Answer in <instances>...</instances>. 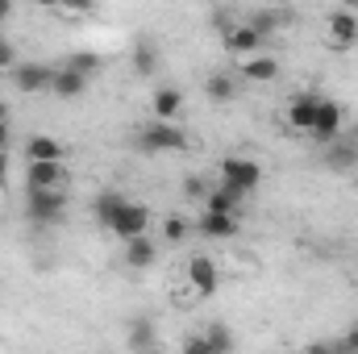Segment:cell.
Returning <instances> with one entry per match:
<instances>
[{
  "label": "cell",
  "mask_w": 358,
  "mask_h": 354,
  "mask_svg": "<svg viewBox=\"0 0 358 354\" xmlns=\"http://www.w3.org/2000/svg\"><path fill=\"white\" fill-rule=\"evenodd\" d=\"M183 283L196 292V300H204V296H213L217 288H221V267L213 255H192L187 263H183Z\"/></svg>",
  "instance_id": "cell-6"
},
{
  "label": "cell",
  "mask_w": 358,
  "mask_h": 354,
  "mask_svg": "<svg viewBox=\"0 0 358 354\" xmlns=\"http://www.w3.org/2000/svg\"><path fill=\"white\" fill-rule=\"evenodd\" d=\"M204 92H208V100H213V104H229V100L238 96V76L213 71V76L204 80Z\"/></svg>",
  "instance_id": "cell-19"
},
{
  "label": "cell",
  "mask_w": 358,
  "mask_h": 354,
  "mask_svg": "<svg viewBox=\"0 0 358 354\" xmlns=\"http://www.w3.org/2000/svg\"><path fill=\"white\" fill-rule=\"evenodd\" d=\"M183 113V88H159L150 96V117L159 121H179Z\"/></svg>",
  "instance_id": "cell-17"
},
{
  "label": "cell",
  "mask_w": 358,
  "mask_h": 354,
  "mask_svg": "<svg viewBox=\"0 0 358 354\" xmlns=\"http://www.w3.org/2000/svg\"><path fill=\"white\" fill-rule=\"evenodd\" d=\"M8 146V121H0V150Z\"/></svg>",
  "instance_id": "cell-33"
},
{
  "label": "cell",
  "mask_w": 358,
  "mask_h": 354,
  "mask_svg": "<svg viewBox=\"0 0 358 354\" xmlns=\"http://www.w3.org/2000/svg\"><path fill=\"white\" fill-rule=\"evenodd\" d=\"M317 96H321V92H296V96L287 100L283 125H287L292 134H304V138H308V129H313V113H317Z\"/></svg>",
  "instance_id": "cell-12"
},
{
  "label": "cell",
  "mask_w": 358,
  "mask_h": 354,
  "mask_svg": "<svg viewBox=\"0 0 358 354\" xmlns=\"http://www.w3.org/2000/svg\"><path fill=\"white\" fill-rule=\"evenodd\" d=\"M217 183H221V187H234V192H242V196H250V192L263 183V167H259L255 159H246V155H225V159L217 163Z\"/></svg>",
  "instance_id": "cell-4"
},
{
  "label": "cell",
  "mask_w": 358,
  "mask_h": 354,
  "mask_svg": "<svg viewBox=\"0 0 358 354\" xmlns=\"http://www.w3.org/2000/svg\"><path fill=\"white\" fill-rule=\"evenodd\" d=\"M242 200H246L242 192H234V187H221V183H217V187H208L204 208H208V213H242Z\"/></svg>",
  "instance_id": "cell-18"
},
{
  "label": "cell",
  "mask_w": 358,
  "mask_h": 354,
  "mask_svg": "<svg viewBox=\"0 0 358 354\" xmlns=\"http://www.w3.org/2000/svg\"><path fill=\"white\" fill-rule=\"evenodd\" d=\"M13 8H17L13 0H0V21H13Z\"/></svg>",
  "instance_id": "cell-32"
},
{
  "label": "cell",
  "mask_w": 358,
  "mask_h": 354,
  "mask_svg": "<svg viewBox=\"0 0 358 354\" xmlns=\"http://www.w3.org/2000/svg\"><path fill=\"white\" fill-rule=\"evenodd\" d=\"M204 342H208V351L213 354H229L234 351V334H229L225 325H208V330H204Z\"/></svg>",
  "instance_id": "cell-24"
},
{
  "label": "cell",
  "mask_w": 358,
  "mask_h": 354,
  "mask_svg": "<svg viewBox=\"0 0 358 354\" xmlns=\"http://www.w3.org/2000/svg\"><path fill=\"white\" fill-rule=\"evenodd\" d=\"M67 63H71V67H76V71H84V76H96V71H100V67H104V59H100V55H96V50H76V55H71V59H67Z\"/></svg>",
  "instance_id": "cell-26"
},
{
  "label": "cell",
  "mask_w": 358,
  "mask_h": 354,
  "mask_svg": "<svg viewBox=\"0 0 358 354\" xmlns=\"http://www.w3.org/2000/svg\"><path fill=\"white\" fill-rule=\"evenodd\" d=\"M21 155H25V163H34V159H67V146L59 138H50V134H29Z\"/></svg>",
  "instance_id": "cell-16"
},
{
  "label": "cell",
  "mask_w": 358,
  "mask_h": 354,
  "mask_svg": "<svg viewBox=\"0 0 358 354\" xmlns=\"http://www.w3.org/2000/svg\"><path fill=\"white\" fill-rule=\"evenodd\" d=\"M59 8H63L67 17H88L92 8H96V0H63Z\"/></svg>",
  "instance_id": "cell-27"
},
{
  "label": "cell",
  "mask_w": 358,
  "mask_h": 354,
  "mask_svg": "<svg viewBox=\"0 0 358 354\" xmlns=\"http://www.w3.org/2000/svg\"><path fill=\"white\" fill-rule=\"evenodd\" d=\"M8 80L21 96H38V92H50L55 84V67L50 63H13L8 67Z\"/></svg>",
  "instance_id": "cell-8"
},
{
  "label": "cell",
  "mask_w": 358,
  "mask_h": 354,
  "mask_svg": "<svg viewBox=\"0 0 358 354\" xmlns=\"http://www.w3.org/2000/svg\"><path fill=\"white\" fill-rule=\"evenodd\" d=\"M358 163V146H350V142H329V167H338V171H346V167H355Z\"/></svg>",
  "instance_id": "cell-23"
},
{
  "label": "cell",
  "mask_w": 358,
  "mask_h": 354,
  "mask_svg": "<svg viewBox=\"0 0 358 354\" xmlns=\"http://www.w3.org/2000/svg\"><path fill=\"white\" fill-rule=\"evenodd\" d=\"M334 351H350V354H358V330H350L342 342H334Z\"/></svg>",
  "instance_id": "cell-31"
},
{
  "label": "cell",
  "mask_w": 358,
  "mask_h": 354,
  "mask_svg": "<svg viewBox=\"0 0 358 354\" xmlns=\"http://www.w3.org/2000/svg\"><path fill=\"white\" fill-rule=\"evenodd\" d=\"M25 217L34 225H59L67 217V187H25Z\"/></svg>",
  "instance_id": "cell-3"
},
{
  "label": "cell",
  "mask_w": 358,
  "mask_h": 354,
  "mask_svg": "<svg viewBox=\"0 0 358 354\" xmlns=\"http://www.w3.org/2000/svg\"><path fill=\"white\" fill-rule=\"evenodd\" d=\"M192 229H196V225H192L183 213H167V217H163V238H167L171 246H179V242H183Z\"/></svg>",
  "instance_id": "cell-21"
},
{
  "label": "cell",
  "mask_w": 358,
  "mask_h": 354,
  "mask_svg": "<svg viewBox=\"0 0 358 354\" xmlns=\"http://www.w3.org/2000/svg\"><path fill=\"white\" fill-rule=\"evenodd\" d=\"M92 213H96V221L113 234V238H134V234H150V221H155V213L146 208V204H138V200H129L125 192H117V187H104L96 200H92Z\"/></svg>",
  "instance_id": "cell-1"
},
{
  "label": "cell",
  "mask_w": 358,
  "mask_h": 354,
  "mask_svg": "<svg viewBox=\"0 0 358 354\" xmlns=\"http://www.w3.org/2000/svg\"><path fill=\"white\" fill-rule=\"evenodd\" d=\"M92 76H84V71H76L71 63H63V67H55V84H50V92L59 96V100H80L84 92H88Z\"/></svg>",
  "instance_id": "cell-15"
},
{
  "label": "cell",
  "mask_w": 358,
  "mask_h": 354,
  "mask_svg": "<svg viewBox=\"0 0 358 354\" xmlns=\"http://www.w3.org/2000/svg\"><path fill=\"white\" fill-rule=\"evenodd\" d=\"M155 67H159L155 46H150V42H138V46H134V71H138V76H155Z\"/></svg>",
  "instance_id": "cell-25"
},
{
  "label": "cell",
  "mask_w": 358,
  "mask_h": 354,
  "mask_svg": "<svg viewBox=\"0 0 358 354\" xmlns=\"http://www.w3.org/2000/svg\"><path fill=\"white\" fill-rule=\"evenodd\" d=\"M134 146L142 150V155H183V150H192V138L183 134V125L176 121H146L138 134H134Z\"/></svg>",
  "instance_id": "cell-2"
},
{
  "label": "cell",
  "mask_w": 358,
  "mask_h": 354,
  "mask_svg": "<svg viewBox=\"0 0 358 354\" xmlns=\"http://www.w3.org/2000/svg\"><path fill=\"white\" fill-rule=\"evenodd\" d=\"M4 176H8V155L0 150V183H4Z\"/></svg>",
  "instance_id": "cell-34"
},
{
  "label": "cell",
  "mask_w": 358,
  "mask_h": 354,
  "mask_svg": "<svg viewBox=\"0 0 358 354\" xmlns=\"http://www.w3.org/2000/svg\"><path fill=\"white\" fill-rule=\"evenodd\" d=\"M196 229L204 238H213V242H229V238L242 234V221H238V213H208L204 208V217L196 221Z\"/></svg>",
  "instance_id": "cell-13"
},
{
  "label": "cell",
  "mask_w": 358,
  "mask_h": 354,
  "mask_svg": "<svg viewBox=\"0 0 358 354\" xmlns=\"http://www.w3.org/2000/svg\"><path fill=\"white\" fill-rule=\"evenodd\" d=\"M71 171L67 159H34L25 163V187H67Z\"/></svg>",
  "instance_id": "cell-9"
},
{
  "label": "cell",
  "mask_w": 358,
  "mask_h": 354,
  "mask_svg": "<svg viewBox=\"0 0 358 354\" xmlns=\"http://www.w3.org/2000/svg\"><path fill=\"white\" fill-rule=\"evenodd\" d=\"M125 346H129V351H155V346H159V334H155V325H150V321H134V325H129V338H125Z\"/></svg>",
  "instance_id": "cell-20"
},
{
  "label": "cell",
  "mask_w": 358,
  "mask_h": 354,
  "mask_svg": "<svg viewBox=\"0 0 358 354\" xmlns=\"http://www.w3.org/2000/svg\"><path fill=\"white\" fill-rule=\"evenodd\" d=\"M342 125H346V108L334 100V96H317V113H313V129L308 138L329 146L334 138H342Z\"/></svg>",
  "instance_id": "cell-5"
},
{
  "label": "cell",
  "mask_w": 358,
  "mask_h": 354,
  "mask_svg": "<svg viewBox=\"0 0 358 354\" xmlns=\"http://www.w3.org/2000/svg\"><path fill=\"white\" fill-rule=\"evenodd\" d=\"M13 55H17V50H13V42H8V38H4V34H0V71H8V67H13V63H17V59H13Z\"/></svg>",
  "instance_id": "cell-29"
},
{
  "label": "cell",
  "mask_w": 358,
  "mask_h": 354,
  "mask_svg": "<svg viewBox=\"0 0 358 354\" xmlns=\"http://www.w3.org/2000/svg\"><path fill=\"white\" fill-rule=\"evenodd\" d=\"M342 8H350V13H358V0H342Z\"/></svg>",
  "instance_id": "cell-36"
},
{
  "label": "cell",
  "mask_w": 358,
  "mask_h": 354,
  "mask_svg": "<svg viewBox=\"0 0 358 354\" xmlns=\"http://www.w3.org/2000/svg\"><path fill=\"white\" fill-rule=\"evenodd\" d=\"M34 4H38V8H59L63 0H34Z\"/></svg>",
  "instance_id": "cell-35"
},
{
  "label": "cell",
  "mask_w": 358,
  "mask_h": 354,
  "mask_svg": "<svg viewBox=\"0 0 358 354\" xmlns=\"http://www.w3.org/2000/svg\"><path fill=\"white\" fill-rule=\"evenodd\" d=\"M183 354H213V351H208L204 334H196V338H187V342H183Z\"/></svg>",
  "instance_id": "cell-30"
},
{
  "label": "cell",
  "mask_w": 358,
  "mask_h": 354,
  "mask_svg": "<svg viewBox=\"0 0 358 354\" xmlns=\"http://www.w3.org/2000/svg\"><path fill=\"white\" fill-rule=\"evenodd\" d=\"M125 246V267L129 271H146V267H155V259H159V242L150 238V234H134V238H125L121 242Z\"/></svg>",
  "instance_id": "cell-14"
},
{
  "label": "cell",
  "mask_w": 358,
  "mask_h": 354,
  "mask_svg": "<svg viewBox=\"0 0 358 354\" xmlns=\"http://www.w3.org/2000/svg\"><path fill=\"white\" fill-rule=\"evenodd\" d=\"M246 21H250L263 38H271L275 29H283V25H287V17H283V13H275V8H259V13H255V17H246Z\"/></svg>",
  "instance_id": "cell-22"
},
{
  "label": "cell",
  "mask_w": 358,
  "mask_h": 354,
  "mask_svg": "<svg viewBox=\"0 0 358 354\" xmlns=\"http://www.w3.org/2000/svg\"><path fill=\"white\" fill-rule=\"evenodd\" d=\"M267 46V38L250 25V21H225V50L234 59H246V55H259Z\"/></svg>",
  "instance_id": "cell-10"
},
{
  "label": "cell",
  "mask_w": 358,
  "mask_h": 354,
  "mask_svg": "<svg viewBox=\"0 0 358 354\" xmlns=\"http://www.w3.org/2000/svg\"><path fill=\"white\" fill-rule=\"evenodd\" d=\"M325 46L338 50V55H350L358 46V13L350 8H334L325 17Z\"/></svg>",
  "instance_id": "cell-7"
},
{
  "label": "cell",
  "mask_w": 358,
  "mask_h": 354,
  "mask_svg": "<svg viewBox=\"0 0 358 354\" xmlns=\"http://www.w3.org/2000/svg\"><path fill=\"white\" fill-rule=\"evenodd\" d=\"M0 121H8V104L4 100H0Z\"/></svg>",
  "instance_id": "cell-37"
},
{
  "label": "cell",
  "mask_w": 358,
  "mask_h": 354,
  "mask_svg": "<svg viewBox=\"0 0 358 354\" xmlns=\"http://www.w3.org/2000/svg\"><path fill=\"white\" fill-rule=\"evenodd\" d=\"M283 76V67H279V59L275 55H246V59H238V80L242 84H275Z\"/></svg>",
  "instance_id": "cell-11"
},
{
  "label": "cell",
  "mask_w": 358,
  "mask_h": 354,
  "mask_svg": "<svg viewBox=\"0 0 358 354\" xmlns=\"http://www.w3.org/2000/svg\"><path fill=\"white\" fill-rule=\"evenodd\" d=\"M183 192H187L192 200H204V196H208V183H204V176H187L183 179Z\"/></svg>",
  "instance_id": "cell-28"
}]
</instances>
